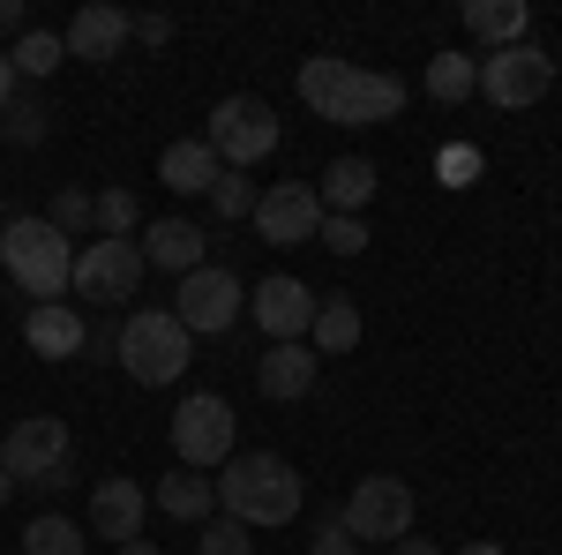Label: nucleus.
Segmentation results:
<instances>
[{
    "label": "nucleus",
    "mask_w": 562,
    "mask_h": 555,
    "mask_svg": "<svg viewBox=\"0 0 562 555\" xmlns=\"http://www.w3.org/2000/svg\"><path fill=\"white\" fill-rule=\"evenodd\" d=\"M143 263L150 270H173V286L188 278V270H203V256H211V241H203V225H188V218H158V225H143Z\"/></svg>",
    "instance_id": "nucleus-15"
},
{
    "label": "nucleus",
    "mask_w": 562,
    "mask_h": 555,
    "mask_svg": "<svg viewBox=\"0 0 562 555\" xmlns=\"http://www.w3.org/2000/svg\"><path fill=\"white\" fill-rule=\"evenodd\" d=\"M346 533L352 541H360V548H368V541H405V533H413V518H420V503H413V488H405V480H397V473H368V480H360V488H352L346 496Z\"/></svg>",
    "instance_id": "nucleus-6"
},
{
    "label": "nucleus",
    "mask_w": 562,
    "mask_h": 555,
    "mask_svg": "<svg viewBox=\"0 0 562 555\" xmlns=\"http://www.w3.org/2000/svg\"><path fill=\"white\" fill-rule=\"evenodd\" d=\"M68 466V421L60 413H23V421L0 435V473L15 480V488H38L53 473Z\"/></svg>",
    "instance_id": "nucleus-8"
},
{
    "label": "nucleus",
    "mask_w": 562,
    "mask_h": 555,
    "mask_svg": "<svg viewBox=\"0 0 562 555\" xmlns=\"http://www.w3.org/2000/svg\"><path fill=\"white\" fill-rule=\"evenodd\" d=\"M98 241H135V196L128 188H105L98 196Z\"/></svg>",
    "instance_id": "nucleus-31"
},
{
    "label": "nucleus",
    "mask_w": 562,
    "mask_h": 555,
    "mask_svg": "<svg viewBox=\"0 0 562 555\" xmlns=\"http://www.w3.org/2000/svg\"><path fill=\"white\" fill-rule=\"evenodd\" d=\"M352 76H360V68L338 60V53H307L301 60V106L315 113V121L338 129V121H346V98H352Z\"/></svg>",
    "instance_id": "nucleus-16"
},
{
    "label": "nucleus",
    "mask_w": 562,
    "mask_h": 555,
    "mask_svg": "<svg viewBox=\"0 0 562 555\" xmlns=\"http://www.w3.org/2000/svg\"><path fill=\"white\" fill-rule=\"evenodd\" d=\"M121 555H158V541H121Z\"/></svg>",
    "instance_id": "nucleus-41"
},
{
    "label": "nucleus",
    "mask_w": 562,
    "mask_h": 555,
    "mask_svg": "<svg viewBox=\"0 0 562 555\" xmlns=\"http://www.w3.org/2000/svg\"><path fill=\"white\" fill-rule=\"evenodd\" d=\"M307 503V480L278 451H233L217 466V511L233 525H293Z\"/></svg>",
    "instance_id": "nucleus-1"
},
{
    "label": "nucleus",
    "mask_w": 562,
    "mask_h": 555,
    "mask_svg": "<svg viewBox=\"0 0 562 555\" xmlns=\"http://www.w3.org/2000/svg\"><path fill=\"white\" fill-rule=\"evenodd\" d=\"M0 31H15V38H23V31H31V8H23V0H0Z\"/></svg>",
    "instance_id": "nucleus-37"
},
{
    "label": "nucleus",
    "mask_w": 562,
    "mask_h": 555,
    "mask_svg": "<svg viewBox=\"0 0 562 555\" xmlns=\"http://www.w3.org/2000/svg\"><path fill=\"white\" fill-rule=\"evenodd\" d=\"M0 135L23 143V151H38V143H45V106L31 98V90H15V98L0 106Z\"/></svg>",
    "instance_id": "nucleus-28"
},
{
    "label": "nucleus",
    "mask_w": 562,
    "mask_h": 555,
    "mask_svg": "<svg viewBox=\"0 0 562 555\" xmlns=\"http://www.w3.org/2000/svg\"><path fill=\"white\" fill-rule=\"evenodd\" d=\"M555 90V60L540 45H503V53H480V98L503 106V113H525Z\"/></svg>",
    "instance_id": "nucleus-7"
},
{
    "label": "nucleus",
    "mask_w": 562,
    "mask_h": 555,
    "mask_svg": "<svg viewBox=\"0 0 562 555\" xmlns=\"http://www.w3.org/2000/svg\"><path fill=\"white\" fill-rule=\"evenodd\" d=\"M240 278L233 270H217V263H203V270H188L173 286V315H180V331L188 338H217V331H233L240 323Z\"/></svg>",
    "instance_id": "nucleus-9"
},
{
    "label": "nucleus",
    "mask_w": 562,
    "mask_h": 555,
    "mask_svg": "<svg viewBox=\"0 0 562 555\" xmlns=\"http://www.w3.org/2000/svg\"><path fill=\"white\" fill-rule=\"evenodd\" d=\"M143 511H150V488L128 480V473H113V480H98L90 488V541H143Z\"/></svg>",
    "instance_id": "nucleus-13"
},
{
    "label": "nucleus",
    "mask_w": 562,
    "mask_h": 555,
    "mask_svg": "<svg viewBox=\"0 0 562 555\" xmlns=\"http://www.w3.org/2000/svg\"><path fill=\"white\" fill-rule=\"evenodd\" d=\"M458 555H503V541H465Z\"/></svg>",
    "instance_id": "nucleus-40"
},
{
    "label": "nucleus",
    "mask_w": 562,
    "mask_h": 555,
    "mask_svg": "<svg viewBox=\"0 0 562 555\" xmlns=\"http://www.w3.org/2000/svg\"><path fill=\"white\" fill-rule=\"evenodd\" d=\"M390 555H442V548H435V541H413V533H405V541H390Z\"/></svg>",
    "instance_id": "nucleus-38"
},
{
    "label": "nucleus",
    "mask_w": 562,
    "mask_h": 555,
    "mask_svg": "<svg viewBox=\"0 0 562 555\" xmlns=\"http://www.w3.org/2000/svg\"><path fill=\"white\" fill-rule=\"evenodd\" d=\"M195 555H256V541H248V525L211 518V525H203V541H195Z\"/></svg>",
    "instance_id": "nucleus-32"
},
{
    "label": "nucleus",
    "mask_w": 562,
    "mask_h": 555,
    "mask_svg": "<svg viewBox=\"0 0 562 555\" xmlns=\"http://www.w3.org/2000/svg\"><path fill=\"white\" fill-rule=\"evenodd\" d=\"M307 345H315V360L352 353V345H360V300L352 293H323L315 300V323H307Z\"/></svg>",
    "instance_id": "nucleus-23"
},
{
    "label": "nucleus",
    "mask_w": 562,
    "mask_h": 555,
    "mask_svg": "<svg viewBox=\"0 0 562 555\" xmlns=\"http://www.w3.org/2000/svg\"><path fill=\"white\" fill-rule=\"evenodd\" d=\"M256 203H262V188L248 180V173H217L211 180V211L217 218H256Z\"/></svg>",
    "instance_id": "nucleus-29"
},
{
    "label": "nucleus",
    "mask_w": 562,
    "mask_h": 555,
    "mask_svg": "<svg viewBox=\"0 0 562 555\" xmlns=\"http://www.w3.org/2000/svg\"><path fill=\"white\" fill-rule=\"evenodd\" d=\"M166 435H173V458L188 473H211V466H225V458L240 451V413H233L217 390H188Z\"/></svg>",
    "instance_id": "nucleus-4"
},
{
    "label": "nucleus",
    "mask_w": 562,
    "mask_h": 555,
    "mask_svg": "<svg viewBox=\"0 0 562 555\" xmlns=\"http://www.w3.org/2000/svg\"><path fill=\"white\" fill-rule=\"evenodd\" d=\"M90 548V525H76L68 511H38L23 525V555H83Z\"/></svg>",
    "instance_id": "nucleus-26"
},
{
    "label": "nucleus",
    "mask_w": 562,
    "mask_h": 555,
    "mask_svg": "<svg viewBox=\"0 0 562 555\" xmlns=\"http://www.w3.org/2000/svg\"><path fill=\"white\" fill-rule=\"evenodd\" d=\"M307 555H360V541L346 533V518H330V525H323V533L307 541Z\"/></svg>",
    "instance_id": "nucleus-35"
},
{
    "label": "nucleus",
    "mask_w": 562,
    "mask_h": 555,
    "mask_svg": "<svg viewBox=\"0 0 562 555\" xmlns=\"http://www.w3.org/2000/svg\"><path fill=\"white\" fill-rule=\"evenodd\" d=\"M315 376H323L315 345H270V353L256 360V390H262V398H278V406L307 398V390H315Z\"/></svg>",
    "instance_id": "nucleus-17"
},
{
    "label": "nucleus",
    "mask_w": 562,
    "mask_h": 555,
    "mask_svg": "<svg viewBox=\"0 0 562 555\" xmlns=\"http://www.w3.org/2000/svg\"><path fill=\"white\" fill-rule=\"evenodd\" d=\"M143 270H150V263H143L135 241H83V248H76V270H68V293L121 308V300H135Z\"/></svg>",
    "instance_id": "nucleus-10"
},
{
    "label": "nucleus",
    "mask_w": 562,
    "mask_h": 555,
    "mask_svg": "<svg viewBox=\"0 0 562 555\" xmlns=\"http://www.w3.org/2000/svg\"><path fill=\"white\" fill-rule=\"evenodd\" d=\"M397 113H405V84H397V76H375V68H360L338 129H383V121H397Z\"/></svg>",
    "instance_id": "nucleus-21"
},
{
    "label": "nucleus",
    "mask_w": 562,
    "mask_h": 555,
    "mask_svg": "<svg viewBox=\"0 0 562 555\" xmlns=\"http://www.w3.org/2000/svg\"><path fill=\"white\" fill-rule=\"evenodd\" d=\"M15 90H23V84H15V68H8V53H0V106H8Z\"/></svg>",
    "instance_id": "nucleus-39"
},
{
    "label": "nucleus",
    "mask_w": 562,
    "mask_h": 555,
    "mask_svg": "<svg viewBox=\"0 0 562 555\" xmlns=\"http://www.w3.org/2000/svg\"><path fill=\"white\" fill-rule=\"evenodd\" d=\"M121 368H128L143 390H166L188 376V360H195V338L180 331L173 308H128V323H121Z\"/></svg>",
    "instance_id": "nucleus-3"
},
{
    "label": "nucleus",
    "mask_w": 562,
    "mask_h": 555,
    "mask_svg": "<svg viewBox=\"0 0 562 555\" xmlns=\"http://www.w3.org/2000/svg\"><path fill=\"white\" fill-rule=\"evenodd\" d=\"M315 300H323V293H307L301 278H285V270H278V278H262L256 293H248V315H256V323H262L278 345H307Z\"/></svg>",
    "instance_id": "nucleus-12"
},
{
    "label": "nucleus",
    "mask_w": 562,
    "mask_h": 555,
    "mask_svg": "<svg viewBox=\"0 0 562 555\" xmlns=\"http://www.w3.org/2000/svg\"><path fill=\"white\" fill-rule=\"evenodd\" d=\"M23 338H31L38 360H76V353L90 345V331H83V315H76L68 300H45V308L23 315Z\"/></svg>",
    "instance_id": "nucleus-18"
},
{
    "label": "nucleus",
    "mask_w": 562,
    "mask_h": 555,
    "mask_svg": "<svg viewBox=\"0 0 562 555\" xmlns=\"http://www.w3.org/2000/svg\"><path fill=\"white\" fill-rule=\"evenodd\" d=\"M525 23H532V8H525V0H465V31H473L487 53L525 45Z\"/></svg>",
    "instance_id": "nucleus-24"
},
{
    "label": "nucleus",
    "mask_w": 562,
    "mask_h": 555,
    "mask_svg": "<svg viewBox=\"0 0 562 555\" xmlns=\"http://www.w3.org/2000/svg\"><path fill=\"white\" fill-rule=\"evenodd\" d=\"M135 38H143V45H166V38H173V15H135Z\"/></svg>",
    "instance_id": "nucleus-36"
},
{
    "label": "nucleus",
    "mask_w": 562,
    "mask_h": 555,
    "mask_svg": "<svg viewBox=\"0 0 562 555\" xmlns=\"http://www.w3.org/2000/svg\"><path fill=\"white\" fill-rule=\"evenodd\" d=\"M420 90H428L435 106H465L480 90V60L473 53H435L428 68H420Z\"/></svg>",
    "instance_id": "nucleus-25"
},
{
    "label": "nucleus",
    "mask_w": 562,
    "mask_h": 555,
    "mask_svg": "<svg viewBox=\"0 0 562 555\" xmlns=\"http://www.w3.org/2000/svg\"><path fill=\"white\" fill-rule=\"evenodd\" d=\"M330 256H360L368 248V218H323V233H315Z\"/></svg>",
    "instance_id": "nucleus-33"
},
{
    "label": "nucleus",
    "mask_w": 562,
    "mask_h": 555,
    "mask_svg": "<svg viewBox=\"0 0 562 555\" xmlns=\"http://www.w3.org/2000/svg\"><path fill=\"white\" fill-rule=\"evenodd\" d=\"M0 270L15 278V293L45 308V300L68 293V270H76V241L53 225V218H8L0 225Z\"/></svg>",
    "instance_id": "nucleus-2"
},
{
    "label": "nucleus",
    "mask_w": 562,
    "mask_h": 555,
    "mask_svg": "<svg viewBox=\"0 0 562 555\" xmlns=\"http://www.w3.org/2000/svg\"><path fill=\"white\" fill-rule=\"evenodd\" d=\"M128 38H135V15H128V8H113V0L76 8V15H68V31H60L68 60H121V45H128Z\"/></svg>",
    "instance_id": "nucleus-14"
},
{
    "label": "nucleus",
    "mask_w": 562,
    "mask_h": 555,
    "mask_svg": "<svg viewBox=\"0 0 562 555\" xmlns=\"http://www.w3.org/2000/svg\"><path fill=\"white\" fill-rule=\"evenodd\" d=\"M60 60H68L60 31H23V38L8 45V68H15V84H45V76H53Z\"/></svg>",
    "instance_id": "nucleus-27"
},
{
    "label": "nucleus",
    "mask_w": 562,
    "mask_h": 555,
    "mask_svg": "<svg viewBox=\"0 0 562 555\" xmlns=\"http://www.w3.org/2000/svg\"><path fill=\"white\" fill-rule=\"evenodd\" d=\"M150 503L166 518H180V525H203V518L217 511V480L211 473H188V466H173L158 488H150Z\"/></svg>",
    "instance_id": "nucleus-22"
},
{
    "label": "nucleus",
    "mask_w": 562,
    "mask_h": 555,
    "mask_svg": "<svg viewBox=\"0 0 562 555\" xmlns=\"http://www.w3.org/2000/svg\"><path fill=\"white\" fill-rule=\"evenodd\" d=\"M8 496H15V480H8V473H0V503H8Z\"/></svg>",
    "instance_id": "nucleus-42"
},
{
    "label": "nucleus",
    "mask_w": 562,
    "mask_h": 555,
    "mask_svg": "<svg viewBox=\"0 0 562 555\" xmlns=\"http://www.w3.org/2000/svg\"><path fill=\"white\" fill-rule=\"evenodd\" d=\"M45 218H53V225H60L68 241H76V233H98V196H90V188H60Z\"/></svg>",
    "instance_id": "nucleus-30"
},
{
    "label": "nucleus",
    "mask_w": 562,
    "mask_h": 555,
    "mask_svg": "<svg viewBox=\"0 0 562 555\" xmlns=\"http://www.w3.org/2000/svg\"><path fill=\"white\" fill-rule=\"evenodd\" d=\"M435 173H442V188H465V180L480 173V151H473V143H450V151H442V166H435Z\"/></svg>",
    "instance_id": "nucleus-34"
},
{
    "label": "nucleus",
    "mask_w": 562,
    "mask_h": 555,
    "mask_svg": "<svg viewBox=\"0 0 562 555\" xmlns=\"http://www.w3.org/2000/svg\"><path fill=\"white\" fill-rule=\"evenodd\" d=\"M262 233V248H301L323 233V203H315V188L307 180H278V188H262L256 218H248Z\"/></svg>",
    "instance_id": "nucleus-11"
},
{
    "label": "nucleus",
    "mask_w": 562,
    "mask_h": 555,
    "mask_svg": "<svg viewBox=\"0 0 562 555\" xmlns=\"http://www.w3.org/2000/svg\"><path fill=\"white\" fill-rule=\"evenodd\" d=\"M375 180H383V173L368 166V158H338V166L315 180V203H323V218H368Z\"/></svg>",
    "instance_id": "nucleus-19"
},
{
    "label": "nucleus",
    "mask_w": 562,
    "mask_h": 555,
    "mask_svg": "<svg viewBox=\"0 0 562 555\" xmlns=\"http://www.w3.org/2000/svg\"><path fill=\"white\" fill-rule=\"evenodd\" d=\"M217 173H225V166L211 158V143H203V135H180V143L158 151V180H166L173 196H211Z\"/></svg>",
    "instance_id": "nucleus-20"
},
{
    "label": "nucleus",
    "mask_w": 562,
    "mask_h": 555,
    "mask_svg": "<svg viewBox=\"0 0 562 555\" xmlns=\"http://www.w3.org/2000/svg\"><path fill=\"white\" fill-rule=\"evenodd\" d=\"M278 113L262 106V98H217L211 106V129H203V143H211V158L225 173H248V166H262L270 151H278Z\"/></svg>",
    "instance_id": "nucleus-5"
}]
</instances>
